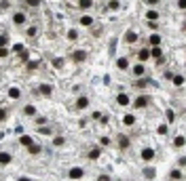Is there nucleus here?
I'll return each instance as SVG.
<instances>
[{"label": "nucleus", "instance_id": "nucleus-1", "mask_svg": "<svg viewBox=\"0 0 186 181\" xmlns=\"http://www.w3.org/2000/svg\"><path fill=\"white\" fill-rule=\"evenodd\" d=\"M142 158H144V160H152V158H154V150H152V147L142 150Z\"/></svg>", "mask_w": 186, "mask_h": 181}, {"label": "nucleus", "instance_id": "nucleus-2", "mask_svg": "<svg viewBox=\"0 0 186 181\" xmlns=\"http://www.w3.org/2000/svg\"><path fill=\"white\" fill-rule=\"evenodd\" d=\"M9 97H11V99H19V97H21V90H19L17 86L9 88Z\"/></svg>", "mask_w": 186, "mask_h": 181}, {"label": "nucleus", "instance_id": "nucleus-3", "mask_svg": "<svg viewBox=\"0 0 186 181\" xmlns=\"http://www.w3.org/2000/svg\"><path fill=\"white\" fill-rule=\"evenodd\" d=\"M83 177V169H72V171H70V179H80Z\"/></svg>", "mask_w": 186, "mask_h": 181}, {"label": "nucleus", "instance_id": "nucleus-4", "mask_svg": "<svg viewBox=\"0 0 186 181\" xmlns=\"http://www.w3.org/2000/svg\"><path fill=\"white\" fill-rule=\"evenodd\" d=\"M146 103H148V97H146V95H142V97L135 99V107H144Z\"/></svg>", "mask_w": 186, "mask_h": 181}, {"label": "nucleus", "instance_id": "nucleus-5", "mask_svg": "<svg viewBox=\"0 0 186 181\" xmlns=\"http://www.w3.org/2000/svg\"><path fill=\"white\" fill-rule=\"evenodd\" d=\"M116 101H119V105H127V103H129V97H127L125 93H121L119 97H116Z\"/></svg>", "mask_w": 186, "mask_h": 181}, {"label": "nucleus", "instance_id": "nucleus-6", "mask_svg": "<svg viewBox=\"0 0 186 181\" xmlns=\"http://www.w3.org/2000/svg\"><path fill=\"white\" fill-rule=\"evenodd\" d=\"M19 141H21V145H28V147L34 143V141H32V137H28V135H21V139H19Z\"/></svg>", "mask_w": 186, "mask_h": 181}, {"label": "nucleus", "instance_id": "nucleus-7", "mask_svg": "<svg viewBox=\"0 0 186 181\" xmlns=\"http://www.w3.org/2000/svg\"><path fill=\"white\" fill-rule=\"evenodd\" d=\"M85 59H87V53L85 51H76L74 53V61H85Z\"/></svg>", "mask_w": 186, "mask_h": 181}, {"label": "nucleus", "instance_id": "nucleus-8", "mask_svg": "<svg viewBox=\"0 0 186 181\" xmlns=\"http://www.w3.org/2000/svg\"><path fill=\"white\" fill-rule=\"evenodd\" d=\"M119 143H121V147H123V150H127V147H129V139L125 137V135H121V137H119Z\"/></svg>", "mask_w": 186, "mask_h": 181}, {"label": "nucleus", "instance_id": "nucleus-9", "mask_svg": "<svg viewBox=\"0 0 186 181\" xmlns=\"http://www.w3.org/2000/svg\"><path fill=\"white\" fill-rule=\"evenodd\" d=\"M13 21H15V23H23V21H26V15H23V13H15Z\"/></svg>", "mask_w": 186, "mask_h": 181}, {"label": "nucleus", "instance_id": "nucleus-10", "mask_svg": "<svg viewBox=\"0 0 186 181\" xmlns=\"http://www.w3.org/2000/svg\"><path fill=\"white\" fill-rule=\"evenodd\" d=\"M40 93H42V95H51V93H53V88H51L49 84H42V86H40Z\"/></svg>", "mask_w": 186, "mask_h": 181}, {"label": "nucleus", "instance_id": "nucleus-11", "mask_svg": "<svg viewBox=\"0 0 186 181\" xmlns=\"http://www.w3.org/2000/svg\"><path fill=\"white\" fill-rule=\"evenodd\" d=\"M23 114H28V116H34V114H36L34 105H26V107H23Z\"/></svg>", "mask_w": 186, "mask_h": 181}, {"label": "nucleus", "instance_id": "nucleus-12", "mask_svg": "<svg viewBox=\"0 0 186 181\" xmlns=\"http://www.w3.org/2000/svg\"><path fill=\"white\" fill-rule=\"evenodd\" d=\"M125 40H127V42H135V40H137V34H135V32H127Z\"/></svg>", "mask_w": 186, "mask_h": 181}, {"label": "nucleus", "instance_id": "nucleus-13", "mask_svg": "<svg viewBox=\"0 0 186 181\" xmlns=\"http://www.w3.org/2000/svg\"><path fill=\"white\" fill-rule=\"evenodd\" d=\"M87 103H89V99L87 97H78V101H76V105L83 109V107H87Z\"/></svg>", "mask_w": 186, "mask_h": 181}, {"label": "nucleus", "instance_id": "nucleus-14", "mask_svg": "<svg viewBox=\"0 0 186 181\" xmlns=\"http://www.w3.org/2000/svg\"><path fill=\"white\" fill-rule=\"evenodd\" d=\"M11 162V156L9 154H0V164H9Z\"/></svg>", "mask_w": 186, "mask_h": 181}, {"label": "nucleus", "instance_id": "nucleus-15", "mask_svg": "<svg viewBox=\"0 0 186 181\" xmlns=\"http://www.w3.org/2000/svg\"><path fill=\"white\" fill-rule=\"evenodd\" d=\"M173 84H176V86H182V84H184V76H180V74L173 76Z\"/></svg>", "mask_w": 186, "mask_h": 181}, {"label": "nucleus", "instance_id": "nucleus-16", "mask_svg": "<svg viewBox=\"0 0 186 181\" xmlns=\"http://www.w3.org/2000/svg\"><path fill=\"white\" fill-rule=\"evenodd\" d=\"M150 57V53H148V49H142V51H140V59H142V61H146Z\"/></svg>", "mask_w": 186, "mask_h": 181}, {"label": "nucleus", "instance_id": "nucleus-17", "mask_svg": "<svg viewBox=\"0 0 186 181\" xmlns=\"http://www.w3.org/2000/svg\"><path fill=\"white\" fill-rule=\"evenodd\" d=\"M133 74H135V76H142V74H144V65H135V67H133Z\"/></svg>", "mask_w": 186, "mask_h": 181}, {"label": "nucleus", "instance_id": "nucleus-18", "mask_svg": "<svg viewBox=\"0 0 186 181\" xmlns=\"http://www.w3.org/2000/svg\"><path fill=\"white\" fill-rule=\"evenodd\" d=\"M148 53H150L152 57H156V59H161V49H159V47H154V49H152V51H148Z\"/></svg>", "mask_w": 186, "mask_h": 181}, {"label": "nucleus", "instance_id": "nucleus-19", "mask_svg": "<svg viewBox=\"0 0 186 181\" xmlns=\"http://www.w3.org/2000/svg\"><path fill=\"white\" fill-rule=\"evenodd\" d=\"M80 23H83V26H91V23H93V19H91L89 15H85V17L80 19Z\"/></svg>", "mask_w": 186, "mask_h": 181}, {"label": "nucleus", "instance_id": "nucleus-20", "mask_svg": "<svg viewBox=\"0 0 186 181\" xmlns=\"http://www.w3.org/2000/svg\"><path fill=\"white\" fill-rule=\"evenodd\" d=\"M127 65H129V63H127V59H125V57H121V59H119V67H121V70H127Z\"/></svg>", "mask_w": 186, "mask_h": 181}, {"label": "nucleus", "instance_id": "nucleus-21", "mask_svg": "<svg viewBox=\"0 0 186 181\" xmlns=\"http://www.w3.org/2000/svg\"><path fill=\"white\" fill-rule=\"evenodd\" d=\"M159 42H161V38H159L156 34H154V36H150V44H152V49L156 47V44H159Z\"/></svg>", "mask_w": 186, "mask_h": 181}, {"label": "nucleus", "instance_id": "nucleus-22", "mask_svg": "<svg viewBox=\"0 0 186 181\" xmlns=\"http://www.w3.org/2000/svg\"><path fill=\"white\" fill-rule=\"evenodd\" d=\"M89 158H91V160H95V158H100V150H91V152H89Z\"/></svg>", "mask_w": 186, "mask_h": 181}, {"label": "nucleus", "instance_id": "nucleus-23", "mask_svg": "<svg viewBox=\"0 0 186 181\" xmlns=\"http://www.w3.org/2000/svg\"><path fill=\"white\" fill-rule=\"evenodd\" d=\"M146 17H148V21H154L159 15H156V11H148V13H146Z\"/></svg>", "mask_w": 186, "mask_h": 181}, {"label": "nucleus", "instance_id": "nucleus-24", "mask_svg": "<svg viewBox=\"0 0 186 181\" xmlns=\"http://www.w3.org/2000/svg\"><path fill=\"white\" fill-rule=\"evenodd\" d=\"M123 122H125L127 126H131V124H133V116H131V114H127V116L123 118Z\"/></svg>", "mask_w": 186, "mask_h": 181}, {"label": "nucleus", "instance_id": "nucleus-25", "mask_svg": "<svg viewBox=\"0 0 186 181\" xmlns=\"http://www.w3.org/2000/svg\"><path fill=\"white\" fill-rule=\"evenodd\" d=\"M28 150H30L32 154H38V152H40V145H36V143H32V145H30Z\"/></svg>", "mask_w": 186, "mask_h": 181}, {"label": "nucleus", "instance_id": "nucleus-26", "mask_svg": "<svg viewBox=\"0 0 186 181\" xmlns=\"http://www.w3.org/2000/svg\"><path fill=\"white\" fill-rule=\"evenodd\" d=\"M53 65L57 67V70H59V67H63V59H53Z\"/></svg>", "mask_w": 186, "mask_h": 181}, {"label": "nucleus", "instance_id": "nucleus-27", "mask_svg": "<svg viewBox=\"0 0 186 181\" xmlns=\"http://www.w3.org/2000/svg\"><path fill=\"white\" fill-rule=\"evenodd\" d=\"M173 143H176V147H182V145H184V137H176Z\"/></svg>", "mask_w": 186, "mask_h": 181}, {"label": "nucleus", "instance_id": "nucleus-28", "mask_svg": "<svg viewBox=\"0 0 186 181\" xmlns=\"http://www.w3.org/2000/svg\"><path fill=\"white\" fill-rule=\"evenodd\" d=\"M13 51L15 53H23V44H13Z\"/></svg>", "mask_w": 186, "mask_h": 181}, {"label": "nucleus", "instance_id": "nucleus-29", "mask_svg": "<svg viewBox=\"0 0 186 181\" xmlns=\"http://www.w3.org/2000/svg\"><path fill=\"white\" fill-rule=\"evenodd\" d=\"M119 7H121L119 2H110V4H108V9H110V11H119Z\"/></svg>", "mask_w": 186, "mask_h": 181}, {"label": "nucleus", "instance_id": "nucleus-30", "mask_svg": "<svg viewBox=\"0 0 186 181\" xmlns=\"http://www.w3.org/2000/svg\"><path fill=\"white\" fill-rule=\"evenodd\" d=\"M171 179H182V173L180 171H171Z\"/></svg>", "mask_w": 186, "mask_h": 181}, {"label": "nucleus", "instance_id": "nucleus-31", "mask_svg": "<svg viewBox=\"0 0 186 181\" xmlns=\"http://www.w3.org/2000/svg\"><path fill=\"white\" fill-rule=\"evenodd\" d=\"M76 36H78V34H76V30H70V32H68V38H70V40H74Z\"/></svg>", "mask_w": 186, "mask_h": 181}, {"label": "nucleus", "instance_id": "nucleus-32", "mask_svg": "<svg viewBox=\"0 0 186 181\" xmlns=\"http://www.w3.org/2000/svg\"><path fill=\"white\" fill-rule=\"evenodd\" d=\"M167 131H169V128H167V124H161V126H159V133H161V135H165Z\"/></svg>", "mask_w": 186, "mask_h": 181}, {"label": "nucleus", "instance_id": "nucleus-33", "mask_svg": "<svg viewBox=\"0 0 186 181\" xmlns=\"http://www.w3.org/2000/svg\"><path fill=\"white\" fill-rule=\"evenodd\" d=\"M38 131H40V133H42V135H49V133H51V128H49V126H40V128H38Z\"/></svg>", "mask_w": 186, "mask_h": 181}, {"label": "nucleus", "instance_id": "nucleus-34", "mask_svg": "<svg viewBox=\"0 0 186 181\" xmlns=\"http://www.w3.org/2000/svg\"><path fill=\"white\" fill-rule=\"evenodd\" d=\"M144 175H146V177H154V171H152V169H144Z\"/></svg>", "mask_w": 186, "mask_h": 181}, {"label": "nucleus", "instance_id": "nucleus-35", "mask_svg": "<svg viewBox=\"0 0 186 181\" xmlns=\"http://www.w3.org/2000/svg\"><path fill=\"white\" fill-rule=\"evenodd\" d=\"M89 7H91L89 0H83V2H80V9H89Z\"/></svg>", "mask_w": 186, "mask_h": 181}, {"label": "nucleus", "instance_id": "nucleus-36", "mask_svg": "<svg viewBox=\"0 0 186 181\" xmlns=\"http://www.w3.org/2000/svg\"><path fill=\"white\" fill-rule=\"evenodd\" d=\"M4 44H7V36H0V49H4Z\"/></svg>", "mask_w": 186, "mask_h": 181}, {"label": "nucleus", "instance_id": "nucleus-37", "mask_svg": "<svg viewBox=\"0 0 186 181\" xmlns=\"http://www.w3.org/2000/svg\"><path fill=\"white\" fill-rule=\"evenodd\" d=\"M53 143H55V145H63V137H55Z\"/></svg>", "mask_w": 186, "mask_h": 181}, {"label": "nucleus", "instance_id": "nucleus-38", "mask_svg": "<svg viewBox=\"0 0 186 181\" xmlns=\"http://www.w3.org/2000/svg\"><path fill=\"white\" fill-rule=\"evenodd\" d=\"M167 120L173 122V112H171V109H167Z\"/></svg>", "mask_w": 186, "mask_h": 181}, {"label": "nucleus", "instance_id": "nucleus-39", "mask_svg": "<svg viewBox=\"0 0 186 181\" xmlns=\"http://www.w3.org/2000/svg\"><path fill=\"white\" fill-rule=\"evenodd\" d=\"M36 65H38L36 61H28V67H30V70H34V67H36Z\"/></svg>", "mask_w": 186, "mask_h": 181}, {"label": "nucleus", "instance_id": "nucleus-40", "mask_svg": "<svg viewBox=\"0 0 186 181\" xmlns=\"http://www.w3.org/2000/svg\"><path fill=\"white\" fill-rule=\"evenodd\" d=\"M28 36H36V28H30L28 30Z\"/></svg>", "mask_w": 186, "mask_h": 181}, {"label": "nucleus", "instance_id": "nucleus-41", "mask_svg": "<svg viewBox=\"0 0 186 181\" xmlns=\"http://www.w3.org/2000/svg\"><path fill=\"white\" fill-rule=\"evenodd\" d=\"M4 118H7V112H4V109H0V120H4Z\"/></svg>", "mask_w": 186, "mask_h": 181}, {"label": "nucleus", "instance_id": "nucleus-42", "mask_svg": "<svg viewBox=\"0 0 186 181\" xmlns=\"http://www.w3.org/2000/svg\"><path fill=\"white\" fill-rule=\"evenodd\" d=\"M7 53H9L7 49H0V57H7Z\"/></svg>", "mask_w": 186, "mask_h": 181}, {"label": "nucleus", "instance_id": "nucleus-43", "mask_svg": "<svg viewBox=\"0 0 186 181\" xmlns=\"http://www.w3.org/2000/svg\"><path fill=\"white\" fill-rule=\"evenodd\" d=\"M97 181H110V177H106V175H102V177H100Z\"/></svg>", "mask_w": 186, "mask_h": 181}, {"label": "nucleus", "instance_id": "nucleus-44", "mask_svg": "<svg viewBox=\"0 0 186 181\" xmlns=\"http://www.w3.org/2000/svg\"><path fill=\"white\" fill-rule=\"evenodd\" d=\"M17 181H32V179H28V177H21V179H17Z\"/></svg>", "mask_w": 186, "mask_h": 181}]
</instances>
